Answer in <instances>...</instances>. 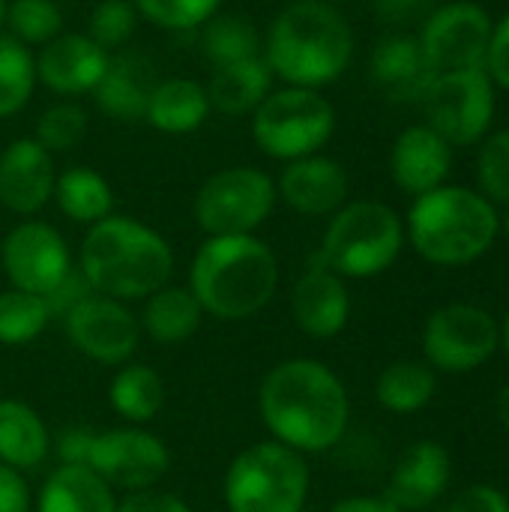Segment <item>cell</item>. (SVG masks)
<instances>
[{"label": "cell", "mask_w": 509, "mask_h": 512, "mask_svg": "<svg viewBox=\"0 0 509 512\" xmlns=\"http://www.w3.org/2000/svg\"><path fill=\"white\" fill-rule=\"evenodd\" d=\"M258 417L270 441L312 456L333 450L345 438L351 399L342 378L327 363L291 357L261 378Z\"/></svg>", "instance_id": "cell-1"}, {"label": "cell", "mask_w": 509, "mask_h": 512, "mask_svg": "<svg viewBox=\"0 0 509 512\" xmlns=\"http://www.w3.org/2000/svg\"><path fill=\"white\" fill-rule=\"evenodd\" d=\"M75 267L93 294L132 303L171 282L174 252L156 228L111 213L87 228Z\"/></svg>", "instance_id": "cell-2"}, {"label": "cell", "mask_w": 509, "mask_h": 512, "mask_svg": "<svg viewBox=\"0 0 509 512\" xmlns=\"http://www.w3.org/2000/svg\"><path fill=\"white\" fill-rule=\"evenodd\" d=\"M261 54L282 84L321 90L348 72L354 30L333 3L294 0L273 18Z\"/></svg>", "instance_id": "cell-3"}, {"label": "cell", "mask_w": 509, "mask_h": 512, "mask_svg": "<svg viewBox=\"0 0 509 512\" xmlns=\"http://www.w3.org/2000/svg\"><path fill=\"white\" fill-rule=\"evenodd\" d=\"M204 315L246 321L270 306L279 288V258L255 234L207 237L192 264L189 285Z\"/></svg>", "instance_id": "cell-4"}, {"label": "cell", "mask_w": 509, "mask_h": 512, "mask_svg": "<svg viewBox=\"0 0 509 512\" xmlns=\"http://www.w3.org/2000/svg\"><path fill=\"white\" fill-rule=\"evenodd\" d=\"M501 216L489 198L468 186H438L417 195L408 219L405 240L417 255L438 267H465L480 261L498 240Z\"/></svg>", "instance_id": "cell-5"}, {"label": "cell", "mask_w": 509, "mask_h": 512, "mask_svg": "<svg viewBox=\"0 0 509 512\" xmlns=\"http://www.w3.org/2000/svg\"><path fill=\"white\" fill-rule=\"evenodd\" d=\"M405 246V222L384 201H348L321 237L318 261L342 279H372L390 270Z\"/></svg>", "instance_id": "cell-6"}, {"label": "cell", "mask_w": 509, "mask_h": 512, "mask_svg": "<svg viewBox=\"0 0 509 512\" xmlns=\"http://www.w3.org/2000/svg\"><path fill=\"white\" fill-rule=\"evenodd\" d=\"M309 486L306 456L279 441H258L231 459L222 501L228 512H303Z\"/></svg>", "instance_id": "cell-7"}, {"label": "cell", "mask_w": 509, "mask_h": 512, "mask_svg": "<svg viewBox=\"0 0 509 512\" xmlns=\"http://www.w3.org/2000/svg\"><path fill=\"white\" fill-rule=\"evenodd\" d=\"M336 132V105L312 87L282 84L252 111L255 147L279 162L315 156Z\"/></svg>", "instance_id": "cell-8"}, {"label": "cell", "mask_w": 509, "mask_h": 512, "mask_svg": "<svg viewBox=\"0 0 509 512\" xmlns=\"http://www.w3.org/2000/svg\"><path fill=\"white\" fill-rule=\"evenodd\" d=\"M276 180L255 165L210 174L192 201V216L207 237L255 234L276 210Z\"/></svg>", "instance_id": "cell-9"}, {"label": "cell", "mask_w": 509, "mask_h": 512, "mask_svg": "<svg viewBox=\"0 0 509 512\" xmlns=\"http://www.w3.org/2000/svg\"><path fill=\"white\" fill-rule=\"evenodd\" d=\"M420 105L426 111V123L450 147H471L492 132L498 87L483 69L438 72Z\"/></svg>", "instance_id": "cell-10"}, {"label": "cell", "mask_w": 509, "mask_h": 512, "mask_svg": "<svg viewBox=\"0 0 509 512\" xmlns=\"http://www.w3.org/2000/svg\"><path fill=\"white\" fill-rule=\"evenodd\" d=\"M84 465L114 492L129 495L156 489L168 477L171 450L144 426H117L105 432H90Z\"/></svg>", "instance_id": "cell-11"}, {"label": "cell", "mask_w": 509, "mask_h": 512, "mask_svg": "<svg viewBox=\"0 0 509 512\" xmlns=\"http://www.w3.org/2000/svg\"><path fill=\"white\" fill-rule=\"evenodd\" d=\"M501 327L495 318L471 303H450L432 312L423 330V351L432 369L447 375L474 372L495 357Z\"/></svg>", "instance_id": "cell-12"}, {"label": "cell", "mask_w": 509, "mask_h": 512, "mask_svg": "<svg viewBox=\"0 0 509 512\" xmlns=\"http://www.w3.org/2000/svg\"><path fill=\"white\" fill-rule=\"evenodd\" d=\"M0 264L9 288L39 297H48L75 270L69 243L42 219H24L9 228L0 243Z\"/></svg>", "instance_id": "cell-13"}, {"label": "cell", "mask_w": 509, "mask_h": 512, "mask_svg": "<svg viewBox=\"0 0 509 512\" xmlns=\"http://www.w3.org/2000/svg\"><path fill=\"white\" fill-rule=\"evenodd\" d=\"M63 333L69 345L99 363V366H123L135 357L138 342H141V324L138 315L111 297L90 294L78 306H72L63 318Z\"/></svg>", "instance_id": "cell-14"}, {"label": "cell", "mask_w": 509, "mask_h": 512, "mask_svg": "<svg viewBox=\"0 0 509 512\" xmlns=\"http://www.w3.org/2000/svg\"><path fill=\"white\" fill-rule=\"evenodd\" d=\"M492 24V15L480 3L453 0L423 18L417 39L435 72L483 69Z\"/></svg>", "instance_id": "cell-15"}, {"label": "cell", "mask_w": 509, "mask_h": 512, "mask_svg": "<svg viewBox=\"0 0 509 512\" xmlns=\"http://www.w3.org/2000/svg\"><path fill=\"white\" fill-rule=\"evenodd\" d=\"M351 180L342 162L315 153L285 162L276 180V198L300 216H333L348 204Z\"/></svg>", "instance_id": "cell-16"}, {"label": "cell", "mask_w": 509, "mask_h": 512, "mask_svg": "<svg viewBox=\"0 0 509 512\" xmlns=\"http://www.w3.org/2000/svg\"><path fill=\"white\" fill-rule=\"evenodd\" d=\"M291 315L309 339L339 336L351 318V294L345 279L312 255L309 267L291 288Z\"/></svg>", "instance_id": "cell-17"}, {"label": "cell", "mask_w": 509, "mask_h": 512, "mask_svg": "<svg viewBox=\"0 0 509 512\" xmlns=\"http://www.w3.org/2000/svg\"><path fill=\"white\" fill-rule=\"evenodd\" d=\"M54 153L36 138H15L0 153V204L15 216H36L54 195Z\"/></svg>", "instance_id": "cell-18"}, {"label": "cell", "mask_w": 509, "mask_h": 512, "mask_svg": "<svg viewBox=\"0 0 509 512\" xmlns=\"http://www.w3.org/2000/svg\"><path fill=\"white\" fill-rule=\"evenodd\" d=\"M108 51L99 48L87 33H60L36 54V84L48 87L63 99H78L96 90Z\"/></svg>", "instance_id": "cell-19"}, {"label": "cell", "mask_w": 509, "mask_h": 512, "mask_svg": "<svg viewBox=\"0 0 509 512\" xmlns=\"http://www.w3.org/2000/svg\"><path fill=\"white\" fill-rule=\"evenodd\" d=\"M369 75H372V84L390 102L414 105V102H423L438 72L432 69L417 33L396 30L378 39V45L372 48Z\"/></svg>", "instance_id": "cell-20"}, {"label": "cell", "mask_w": 509, "mask_h": 512, "mask_svg": "<svg viewBox=\"0 0 509 512\" xmlns=\"http://www.w3.org/2000/svg\"><path fill=\"white\" fill-rule=\"evenodd\" d=\"M453 171V147L429 126L414 123L402 129L390 147V177L408 195H426L447 183Z\"/></svg>", "instance_id": "cell-21"}, {"label": "cell", "mask_w": 509, "mask_h": 512, "mask_svg": "<svg viewBox=\"0 0 509 512\" xmlns=\"http://www.w3.org/2000/svg\"><path fill=\"white\" fill-rule=\"evenodd\" d=\"M156 66L150 57L132 48H120L108 57V66L90 93L99 105V111L120 123H138L144 120L150 93L156 87Z\"/></svg>", "instance_id": "cell-22"}, {"label": "cell", "mask_w": 509, "mask_h": 512, "mask_svg": "<svg viewBox=\"0 0 509 512\" xmlns=\"http://www.w3.org/2000/svg\"><path fill=\"white\" fill-rule=\"evenodd\" d=\"M450 483V453L438 441L411 444L390 471L384 498L402 512L432 507Z\"/></svg>", "instance_id": "cell-23"}, {"label": "cell", "mask_w": 509, "mask_h": 512, "mask_svg": "<svg viewBox=\"0 0 509 512\" xmlns=\"http://www.w3.org/2000/svg\"><path fill=\"white\" fill-rule=\"evenodd\" d=\"M117 501V492L87 465H57L45 477L33 512H117Z\"/></svg>", "instance_id": "cell-24"}, {"label": "cell", "mask_w": 509, "mask_h": 512, "mask_svg": "<svg viewBox=\"0 0 509 512\" xmlns=\"http://www.w3.org/2000/svg\"><path fill=\"white\" fill-rule=\"evenodd\" d=\"M51 456V432L36 408L21 399H0V465L21 474Z\"/></svg>", "instance_id": "cell-25"}, {"label": "cell", "mask_w": 509, "mask_h": 512, "mask_svg": "<svg viewBox=\"0 0 509 512\" xmlns=\"http://www.w3.org/2000/svg\"><path fill=\"white\" fill-rule=\"evenodd\" d=\"M210 99L207 87L195 78H165L156 81L144 120L165 135H189L201 129L210 117Z\"/></svg>", "instance_id": "cell-26"}, {"label": "cell", "mask_w": 509, "mask_h": 512, "mask_svg": "<svg viewBox=\"0 0 509 512\" xmlns=\"http://www.w3.org/2000/svg\"><path fill=\"white\" fill-rule=\"evenodd\" d=\"M204 318L207 315L195 294L186 285L168 282L144 300L138 324L141 333H147L156 345H183L201 330Z\"/></svg>", "instance_id": "cell-27"}, {"label": "cell", "mask_w": 509, "mask_h": 512, "mask_svg": "<svg viewBox=\"0 0 509 512\" xmlns=\"http://www.w3.org/2000/svg\"><path fill=\"white\" fill-rule=\"evenodd\" d=\"M204 87H207V99L213 111L225 117H240V114H252L264 102V96L273 90V72L261 54L243 63L213 69V78Z\"/></svg>", "instance_id": "cell-28"}, {"label": "cell", "mask_w": 509, "mask_h": 512, "mask_svg": "<svg viewBox=\"0 0 509 512\" xmlns=\"http://www.w3.org/2000/svg\"><path fill=\"white\" fill-rule=\"evenodd\" d=\"M108 402L126 426H147L165 408V381L147 363H123L117 366L108 384Z\"/></svg>", "instance_id": "cell-29"}, {"label": "cell", "mask_w": 509, "mask_h": 512, "mask_svg": "<svg viewBox=\"0 0 509 512\" xmlns=\"http://www.w3.org/2000/svg\"><path fill=\"white\" fill-rule=\"evenodd\" d=\"M51 201L57 204V210L69 222H78V225H87V228L114 213V189H111V183L99 171L84 168V165H72V168L57 174Z\"/></svg>", "instance_id": "cell-30"}, {"label": "cell", "mask_w": 509, "mask_h": 512, "mask_svg": "<svg viewBox=\"0 0 509 512\" xmlns=\"http://www.w3.org/2000/svg\"><path fill=\"white\" fill-rule=\"evenodd\" d=\"M438 390L435 372L420 360H396L375 381V399L390 414H417L423 411Z\"/></svg>", "instance_id": "cell-31"}, {"label": "cell", "mask_w": 509, "mask_h": 512, "mask_svg": "<svg viewBox=\"0 0 509 512\" xmlns=\"http://www.w3.org/2000/svg\"><path fill=\"white\" fill-rule=\"evenodd\" d=\"M201 51L210 60L213 69L243 63L252 57H261L264 39L252 18L237 12H216L207 24H201Z\"/></svg>", "instance_id": "cell-32"}, {"label": "cell", "mask_w": 509, "mask_h": 512, "mask_svg": "<svg viewBox=\"0 0 509 512\" xmlns=\"http://www.w3.org/2000/svg\"><path fill=\"white\" fill-rule=\"evenodd\" d=\"M51 309L45 297L27 294L18 288L0 291V345L6 348H21L36 342L48 324H51Z\"/></svg>", "instance_id": "cell-33"}, {"label": "cell", "mask_w": 509, "mask_h": 512, "mask_svg": "<svg viewBox=\"0 0 509 512\" xmlns=\"http://www.w3.org/2000/svg\"><path fill=\"white\" fill-rule=\"evenodd\" d=\"M36 90V57L27 45L0 33V120L27 108Z\"/></svg>", "instance_id": "cell-34"}, {"label": "cell", "mask_w": 509, "mask_h": 512, "mask_svg": "<svg viewBox=\"0 0 509 512\" xmlns=\"http://www.w3.org/2000/svg\"><path fill=\"white\" fill-rule=\"evenodd\" d=\"M6 30L21 45H48L63 33V12L54 0H9Z\"/></svg>", "instance_id": "cell-35"}, {"label": "cell", "mask_w": 509, "mask_h": 512, "mask_svg": "<svg viewBox=\"0 0 509 512\" xmlns=\"http://www.w3.org/2000/svg\"><path fill=\"white\" fill-rule=\"evenodd\" d=\"M87 135V111L78 102H54L48 105L39 120H36V141L48 150V153H63L72 150L84 141Z\"/></svg>", "instance_id": "cell-36"}, {"label": "cell", "mask_w": 509, "mask_h": 512, "mask_svg": "<svg viewBox=\"0 0 509 512\" xmlns=\"http://www.w3.org/2000/svg\"><path fill=\"white\" fill-rule=\"evenodd\" d=\"M141 15L132 0H99L87 21V36L108 54L129 45Z\"/></svg>", "instance_id": "cell-37"}, {"label": "cell", "mask_w": 509, "mask_h": 512, "mask_svg": "<svg viewBox=\"0 0 509 512\" xmlns=\"http://www.w3.org/2000/svg\"><path fill=\"white\" fill-rule=\"evenodd\" d=\"M477 192L495 207L509 204V129H492L477 153Z\"/></svg>", "instance_id": "cell-38"}, {"label": "cell", "mask_w": 509, "mask_h": 512, "mask_svg": "<svg viewBox=\"0 0 509 512\" xmlns=\"http://www.w3.org/2000/svg\"><path fill=\"white\" fill-rule=\"evenodd\" d=\"M141 21H150L162 30H195L207 24L222 0H132Z\"/></svg>", "instance_id": "cell-39"}, {"label": "cell", "mask_w": 509, "mask_h": 512, "mask_svg": "<svg viewBox=\"0 0 509 512\" xmlns=\"http://www.w3.org/2000/svg\"><path fill=\"white\" fill-rule=\"evenodd\" d=\"M483 72L492 78L498 90L509 93V12L492 24V36H489L486 57H483Z\"/></svg>", "instance_id": "cell-40"}, {"label": "cell", "mask_w": 509, "mask_h": 512, "mask_svg": "<svg viewBox=\"0 0 509 512\" xmlns=\"http://www.w3.org/2000/svg\"><path fill=\"white\" fill-rule=\"evenodd\" d=\"M117 512H192L189 504L171 492L162 489H144V492H129L120 495Z\"/></svg>", "instance_id": "cell-41"}, {"label": "cell", "mask_w": 509, "mask_h": 512, "mask_svg": "<svg viewBox=\"0 0 509 512\" xmlns=\"http://www.w3.org/2000/svg\"><path fill=\"white\" fill-rule=\"evenodd\" d=\"M447 512H509V498L495 486H471L453 498Z\"/></svg>", "instance_id": "cell-42"}, {"label": "cell", "mask_w": 509, "mask_h": 512, "mask_svg": "<svg viewBox=\"0 0 509 512\" xmlns=\"http://www.w3.org/2000/svg\"><path fill=\"white\" fill-rule=\"evenodd\" d=\"M0 512H33V495L21 471L0 465Z\"/></svg>", "instance_id": "cell-43"}, {"label": "cell", "mask_w": 509, "mask_h": 512, "mask_svg": "<svg viewBox=\"0 0 509 512\" xmlns=\"http://www.w3.org/2000/svg\"><path fill=\"white\" fill-rule=\"evenodd\" d=\"M93 294V288L84 282V276L78 273V267L45 297V303H48V309H51V318H63L72 306H78L84 297H90Z\"/></svg>", "instance_id": "cell-44"}, {"label": "cell", "mask_w": 509, "mask_h": 512, "mask_svg": "<svg viewBox=\"0 0 509 512\" xmlns=\"http://www.w3.org/2000/svg\"><path fill=\"white\" fill-rule=\"evenodd\" d=\"M429 6L432 0H375V15L390 27H402V24L426 18Z\"/></svg>", "instance_id": "cell-45"}, {"label": "cell", "mask_w": 509, "mask_h": 512, "mask_svg": "<svg viewBox=\"0 0 509 512\" xmlns=\"http://www.w3.org/2000/svg\"><path fill=\"white\" fill-rule=\"evenodd\" d=\"M330 512H402L393 507L387 498H369V495H357V498H345L339 504H333Z\"/></svg>", "instance_id": "cell-46"}, {"label": "cell", "mask_w": 509, "mask_h": 512, "mask_svg": "<svg viewBox=\"0 0 509 512\" xmlns=\"http://www.w3.org/2000/svg\"><path fill=\"white\" fill-rule=\"evenodd\" d=\"M495 411H498V420H501V426L509 432V384L498 393V402H495Z\"/></svg>", "instance_id": "cell-47"}, {"label": "cell", "mask_w": 509, "mask_h": 512, "mask_svg": "<svg viewBox=\"0 0 509 512\" xmlns=\"http://www.w3.org/2000/svg\"><path fill=\"white\" fill-rule=\"evenodd\" d=\"M501 345L507 348V354H509V315H507V321H504V330H501Z\"/></svg>", "instance_id": "cell-48"}, {"label": "cell", "mask_w": 509, "mask_h": 512, "mask_svg": "<svg viewBox=\"0 0 509 512\" xmlns=\"http://www.w3.org/2000/svg\"><path fill=\"white\" fill-rule=\"evenodd\" d=\"M6 6H9V0H0V27H3V21H6Z\"/></svg>", "instance_id": "cell-49"}, {"label": "cell", "mask_w": 509, "mask_h": 512, "mask_svg": "<svg viewBox=\"0 0 509 512\" xmlns=\"http://www.w3.org/2000/svg\"><path fill=\"white\" fill-rule=\"evenodd\" d=\"M504 231H507V237H509V210H507V219H504Z\"/></svg>", "instance_id": "cell-50"}, {"label": "cell", "mask_w": 509, "mask_h": 512, "mask_svg": "<svg viewBox=\"0 0 509 512\" xmlns=\"http://www.w3.org/2000/svg\"><path fill=\"white\" fill-rule=\"evenodd\" d=\"M321 3H333L336 6V3H345V0H321Z\"/></svg>", "instance_id": "cell-51"}]
</instances>
